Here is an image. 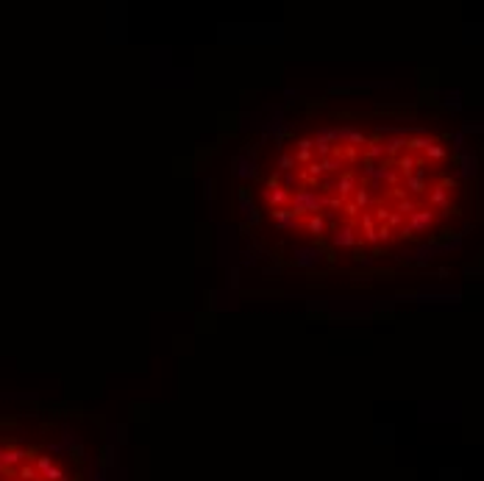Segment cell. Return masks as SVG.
I'll return each instance as SVG.
<instances>
[{"mask_svg": "<svg viewBox=\"0 0 484 481\" xmlns=\"http://www.w3.org/2000/svg\"><path fill=\"white\" fill-rule=\"evenodd\" d=\"M395 167H398V175H412L415 172V167H417V156H412V153H404V156H398L395 159Z\"/></svg>", "mask_w": 484, "mask_h": 481, "instance_id": "277c9868", "label": "cell"}, {"mask_svg": "<svg viewBox=\"0 0 484 481\" xmlns=\"http://www.w3.org/2000/svg\"><path fill=\"white\" fill-rule=\"evenodd\" d=\"M20 476H23V479H28V481H34L36 470H34V467H23V470H20Z\"/></svg>", "mask_w": 484, "mask_h": 481, "instance_id": "484cf974", "label": "cell"}, {"mask_svg": "<svg viewBox=\"0 0 484 481\" xmlns=\"http://www.w3.org/2000/svg\"><path fill=\"white\" fill-rule=\"evenodd\" d=\"M312 147H317L320 156H329L331 153V145H329V142H320V139H315V145H312Z\"/></svg>", "mask_w": 484, "mask_h": 481, "instance_id": "44dd1931", "label": "cell"}, {"mask_svg": "<svg viewBox=\"0 0 484 481\" xmlns=\"http://www.w3.org/2000/svg\"><path fill=\"white\" fill-rule=\"evenodd\" d=\"M426 181H429V178H426V170L420 167L417 172H412V175L407 178V189H412L415 195H420V192L426 189Z\"/></svg>", "mask_w": 484, "mask_h": 481, "instance_id": "52a82bcc", "label": "cell"}, {"mask_svg": "<svg viewBox=\"0 0 484 481\" xmlns=\"http://www.w3.org/2000/svg\"><path fill=\"white\" fill-rule=\"evenodd\" d=\"M404 147H407V139H389L387 145H384V156H387V153L395 156V153H401Z\"/></svg>", "mask_w": 484, "mask_h": 481, "instance_id": "7c38bea8", "label": "cell"}, {"mask_svg": "<svg viewBox=\"0 0 484 481\" xmlns=\"http://www.w3.org/2000/svg\"><path fill=\"white\" fill-rule=\"evenodd\" d=\"M265 198H267V203H273L276 209H281V206L287 203V200L292 198V192H287V189H281V187H267Z\"/></svg>", "mask_w": 484, "mask_h": 481, "instance_id": "3957f363", "label": "cell"}, {"mask_svg": "<svg viewBox=\"0 0 484 481\" xmlns=\"http://www.w3.org/2000/svg\"><path fill=\"white\" fill-rule=\"evenodd\" d=\"M354 187H356V175H354V172H342V175L337 178V192H334V195L345 200V195H348V192H351Z\"/></svg>", "mask_w": 484, "mask_h": 481, "instance_id": "8992f818", "label": "cell"}, {"mask_svg": "<svg viewBox=\"0 0 484 481\" xmlns=\"http://www.w3.org/2000/svg\"><path fill=\"white\" fill-rule=\"evenodd\" d=\"M290 200H292V212L298 217L301 215H320V209L326 206V198L317 195L315 189H298Z\"/></svg>", "mask_w": 484, "mask_h": 481, "instance_id": "6da1fadb", "label": "cell"}, {"mask_svg": "<svg viewBox=\"0 0 484 481\" xmlns=\"http://www.w3.org/2000/svg\"><path fill=\"white\" fill-rule=\"evenodd\" d=\"M389 212H392V209H387V206H381V203H379V206H376V217H373V220H379V225H381V223H387Z\"/></svg>", "mask_w": 484, "mask_h": 481, "instance_id": "ffe728a7", "label": "cell"}, {"mask_svg": "<svg viewBox=\"0 0 484 481\" xmlns=\"http://www.w3.org/2000/svg\"><path fill=\"white\" fill-rule=\"evenodd\" d=\"M240 175H242V178H248V175H253V164L242 162V164H240Z\"/></svg>", "mask_w": 484, "mask_h": 481, "instance_id": "603a6c76", "label": "cell"}, {"mask_svg": "<svg viewBox=\"0 0 484 481\" xmlns=\"http://www.w3.org/2000/svg\"><path fill=\"white\" fill-rule=\"evenodd\" d=\"M306 228H309L312 234H323V231H326V217H323V215H312L309 223H306Z\"/></svg>", "mask_w": 484, "mask_h": 481, "instance_id": "8fae6325", "label": "cell"}, {"mask_svg": "<svg viewBox=\"0 0 484 481\" xmlns=\"http://www.w3.org/2000/svg\"><path fill=\"white\" fill-rule=\"evenodd\" d=\"M432 142L434 139H429V137H415V139H407V147H412V150H426Z\"/></svg>", "mask_w": 484, "mask_h": 481, "instance_id": "4fadbf2b", "label": "cell"}, {"mask_svg": "<svg viewBox=\"0 0 484 481\" xmlns=\"http://www.w3.org/2000/svg\"><path fill=\"white\" fill-rule=\"evenodd\" d=\"M339 167H342V162H337V159H323L320 162V170L323 172H339Z\"/></svg>", "mask_w": 484, "mask_h": 481, "instance_id": "e0dca14e", "label": "cell"}, {"mask_svg": "<svg viewBox=\"0 0 484 481\" xmlns=\"http://www.w3.org/2000/svg\"><path fill=\"white\" fill-rule=\"evenodd\" d=\"M309 175H315V178H317V175H323V170H320V162H312V164H309Z\"/></svg>", "mask_w": 484, "mask_h": 481, "instance_id": "4316f807", "label": "cell"}, {"mask_svg": "<svg viewBox=\"0 0 484 481\" xmlns=\"http://www.w3.org/2000/svg\"><path fill=\"white\" fill-rule=\"evenodd\" d=\"M295 262H298L301 267H315L320 262V253H317V250H312V248L298 250V253H295Z\"/></svg>", "mask_w": 484, "mask_h": 481, "instance_id": "ba28073f", "label": "cell"}, {"mask_svg": "<svg viewBox=\"0 0 484 481\" xmlns=\"http://www.w3.org/2000/svg\"><path fill=\"white\" fill-rule=\"evenodd\" d=\"M290 187H295V175H292V172H287V175H284V187H281V189H287V192H292Z\"/></svg>", "mask_w": 484, "mask_h": 481, "instance_id": "cb8c5ba5", "label": "cell"}, {"mask_svg": "<svg viewBox=\"0 0 484 481\" xmlns=\"http://www.w3.org/2000/svg\"><path fill=\"white\" fill-rule=\"evenodd\" d=\"M342 203H345V200H342V198H337V195H329V198H326V206H329L331 212H337V209H342ZM331 212H329V215H331Z\"/></svg>", "mask_w": 484, "mask_h": 481, "instance_id": "d6986e66", "label": "cell"}, {"mask_svg": "<svg viewBox=\"0 0 484 481\" xmlns=\"http://www.w3.org/2000/svg\"><path fill=\"white\" fill-rule=\"evenodd\" d=\"M295 156V164L301 162V164H306V162H312V153L309 150H298V153H292Z\"/></svg>", "mask_w": 484, "mask_h": 481, "instance_id": "7402d4cb", "label": "cell"}, {"mask_svg": "<svg viewBox=\"0 0 484 481\" xmlns=\"http://www.w3.org/2000/svg\"><path fill=\"white\" fill-rule=\"evenodd\" d=\"M376 237H379L381 242H389V240H392V228H387L384 223H381V225H376Z\"/></svg>", "mask_w": 484, "mask_h": 481, "instance_id": "ac0fdd59", "label": "cell"}, {"mask_svg": "<svg viewBox=\"0 0 484 481\" xmlns=\"http://www.w3.org/2000/svg\"><path fill=\"white\" fill-rule=\"evenodd\" d=\"M292 167H295V156L292 153H284L281 159H278V170L281 172H290Z\"/></svg>", "mask_w": 484, "mask_h": 481, "instance_id": "2e32d148", "label": "cell"}, {"mask_svg": "<svg viewBox=\"0 0 484 481\" xmlns=\"http://www.w3.org/2000/svg\"><path fill=\"white\" fill-rule=\"evenodd\" d=\"M356 242H359V240H356V234H354V228H351V225H348V228H337V231H334V245H337V248H351V245H356Z\"/></svg>", "mask_w": 484, "mask_h": 481, "instance_id": "5b68a950", "label": "cell"}, {"mask_svg": "<svg viewBox=\"0 0 484 481\" xmlns=\"http://www.w3.org/2000/svg\"><path fill=\"white\" fill-rule=\"evenodd\" d=\"M426 156H432L434 162H440V159H445V147L437 145V142H432V145L426 147Z\"/></svg>", "mask_w": 484, "mask_h": 481, "instance_id": "5bb4252c", "label": "cell"}, {"mask_svg": "<svg viewBox=\"0 0 484 481\" xmlns=\"http://www.w3.org/2000/svg\"><path fill=\"white\" fill-rule=\"evenodd\" d=\"M315 139H298V150H312Z\"/></svg>", "mask_w": 484, "mask_h": 481, "instance_id": "d4e9b609", "label": "cell"}, {"mask_svg": "<svg viewBox=\"0 0 484 481\" xmlns=\"http://www.w3.org/2000/svg\"><path fill=\"white\" fill-rule=\"evenodd\" d=\"M432 212L429 209H415L412 215H409V231L415 234V231H429L432 228Z\"/></svg>", "mask_w": 484, "mask_h": 481, "instance_id": "7a4b0ae2", "label": "cell"}, {"mask_svg": "<svg viewBox=\"0 0 484 481\" xmlns=\"http://www.w3.org/2000/svg\"><path fill=\"white\" fill-rule=\"evenodd\" d=\"M379 156H384V145H379V142H367V162L379 159Z\"/></svg>", "mask_w": 484, "mask_h": 481, "instance_id": "9a60e30c", "label": "cell"}, {"mask_svg": "<svg viewBox=\"0 0 484 481\" xmlns=\"http://www.w3.org/2000/svg\"><path fill=\"white\" fill-rule=\"evenodd\" d=\"M429 203L432 206H440V209H445L448 212V189H442V187H434L432 189V195H429Z\"/></svg>", "mask_w": 484, "mask_h": 481, "instance_id": "9c48e42d", "label": "cell"}, {"mask_svg": "<svg viewBox=\"0 0 484 481\" xmlns=\"http://www.w3.org/2000/svg\"><path fill=\"white\" fill-rule=\"evenodd\" d=\"M370 192H367V189H364V187H356V192H354V206L356 209H364V206H367V203H370Z\"/></svg>", "mask_w": 484, "mask_h": 481, "instance_id": "30bf717a", "label": "cell"}]
</instances>
